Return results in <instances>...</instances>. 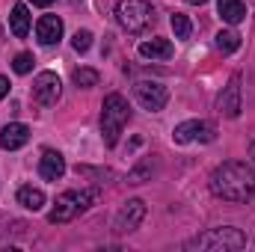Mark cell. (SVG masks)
I'll use <instances>...</instances> for the list:
<instances>
[{
    "instance_id": "8992f818",
    "label": "cell",
    "mask_w": 255,
    "mask_h": 252,
    "mask_svg": "<svg viewBox=\"0 0 255 252\" xmlns=\"http://www.w3.org/2000/svg\"><path fill=\"white\" fill-rule=\"evenodd\" d=\"M133 95H136V104H139L142 110H148V113L163 110L166 101H169V89H166L163 83H157V80H139V83L133 86Z\"/></svg>"
},
{
    "instance_id": "4fadbf2b",
    "label": "cell",
    "mask_w": 255,
    "mask_h": 252,
    "mask_svg": "<svg viewBox=\"0 0 255 252\" xmlns=\"http://www.w3.org/2000/svg\"><path fill=\"white\" fill-rule=\"evenodd\" d=\"M39 175L45 181H60L65 175V157L60 151H45L42 160H39Z\"/></svg>"
},
{
    "instance_id": "9c48e42d",
    "label": "cell",
    "mask_w": 255,
    "mask_h": 252,
    "mask_svg": "<svg viewBox=\"0 0 255 252\" xmlns=\"http://www.w3.org/2000/svg\"><path fill=\"white\" fill-rule=\"evenodd\" d=\"M217 110L226 119H238L241 116V74H232V80L226 83V89L217 98Z\"/></svg>"
},
{
    "instance_id": "2e32d148",
    "label": "cell",
    "mask_w": 255,
    "mask_h": 252,
    "mask_svg": "<svg viewBox=\"0 0 255 252\" xmlns=\"http://www.w3.org/2000/svg\"><path fill=\"white\" fill-rule=\"evenodd\" d=\"M217 12L226 24H241L247 18V6L244 0H217Z\"/></svg>"
},
{
    "instance_id": "9a60e30c",
    "label": "cell",
    "mask_w": 255,
    "mask_h": 252,
    "mask_svg": "<svg viewBox=\"0 0 255 252\" xmlns=\"http://www.w3.org/2000/svg\"><path fill=\"white\" fill-rule=\"evenodd\" d=\"M9 30H12V36H15V39H24V36L30 33V12H27V6H24V3H15V6H12Z\"/></svg>"
},
{
    "instance_id": "7402d4cb",
    "label": "cell",
    "mask_w": 255,
    "mask_h": 252,
    "mask_svg": "<svg viewBox=\"0 0 255 252\" xmlns=\"http://www.w3.org/2000/svg\"><path fill=\"white\" fill-rule=\"evenodd\" d=\"M12 68H15V74H27V71L33 68V54H27V51H24V54H18V57H15V63H12Z\"/></svg>"
},
{
    "instance_id": "3957f363",
    "label": "cell",
    "mask_w": 255,
    "mask_h": 252,
    "mask_svg": "<svg viewBox=\"0 0 255 252\" xmlns=\"http://www.w3.org/2000/svg\"><path fill=\"white\" fill-rule=\"evenodd\" d=\"M128 119H130V107H128L125 98L119 92L107 95L104 104H101V136H104V145L113 148L119 142V133L128 125Z\"/></svg>"
},
{
    "instance_id": "cb8c5ba5",
    "label": "cell",
    "mask_w": 255,
    "mask_h": 252,
    "mask_svg": "<svg viewBox=\"0 0 255 252\" xmlns=\"http://www.w3.org/2000/svg\"><path fill=\"white\" fill-rule=\"evenodd\" d=\"M30 3H33V6H51L54 0H30Z\"/></svg>"
},
{
    "instance_id": "52a82bcc",
    "label": "cell",
    "mask_w": 255,
    "mask_h": 252,
    "mask_svg": "<svg viewBox=\"0 0 255 252\" xmlns=\"http://www.w3.org/2000/svg\"><path fill=\"white\" fill-rule=\"evenodd\" d=\"M142 217H145V202H142V199H128L125 205L119 208L116 220H113V232H116V235H130V232H136L139 223H142Z\"/></svg>"
},
{
    "instance_id": "ffe728a7",
    "label": "cell",
    "mask_w": 255,
    "mask_h": 252,
    "mask_svg": "<svg viewBox=\"0 0 255 252\" xmlns=\"http://www.w3.org/2000/svg\"><path fill=\"white\" fill-rule=\"evenodd\" d=\"M169 24H172V30H175V39H190V18L187 15H181V12H175L172 18H169Z\"/></svg>"
},
{
    "instance_id": "7c38bea8",
    "label": "cell",
    "mask_w": 255,
    "mask_h": 252,
    "mask_svg": "<svg viewBox=\"0 0 255 252\" xmlns=\"http://www.w3.org/2000/svg\"><path fill=\"white\" fill-rule=\"evenodd\" d=\"M27 142H30V127L21 125V122H12L0 130V148H6V151H15Z\"/></svg>"
},
{
    "instance_id": "d6986e66",
    "label": "cell",
    "mask_w": 255,
    "mask_h": 252,
    "mask_svg": "<svg viewBox=\"0 0 255 252\" xmlns=\"http://www.w3.org/2000/svg\"><path fill=\"white\" fill-rule=\"evenodd\" d=\"M74 86H77V89L98 86V71H95V68H77V71H74Z\"/></svg>"
},
{
    "instance_id": "30bf717a",
    "label": "cell",
    "mask_w": 255,
    "mask_h": 252,
    "mask_svg": "<svg viewBox=\"0 0 255 252\" xmlns=\"http://www.w3.org/2000/svg\"><path fill=\"white\" fill-rule=\"evenodd\" d=\"M172 139L178 145H187V142H211L214 139V127L208 122H199V119H190V122H181V125L172 130Z\"/></svg>"
},
{
    "instance_id": "603a6c76",
    "label": "cell",
    "mask_w": 255,
    "mask_h": 252,
    "mask_svg": "<svg viewBox=\"0 0 255 252\" xmlns=\"http://www.w3.org/2000/svg\"><path fill=\"white\" fill-rule=\"evenodd\" d=\"M6 95H9V77H3V74H0V101H3Z\"/></svg>"
},
{
    "instance_id": "ba28073f",
    "label": "cell",
    "mask_w": 255,
    "mask_h": 252,
    "mask_svg": "<svg viewBox=\"0 0 255 252\" xmlns=\"http://www.w3.org/2000/svg\"><path fill=\"white\" fill-rule=\"evenodd\" d=\"M60 95H63V83H60V77H57L54 71L36 74V80H33V98H36L42 107H54V104L60 101Z\"/></svg>"
},
{
    "instance_id": "e0dca14e",
    "label": "cell",
    "mask_w": 255,
    "mask_h": 252,
    "mask_svg": "<svg viewBox=\"0 0 255 252\" xmlns=\"http://www.w3.org/2000/svg\"><path fill=\"white\" fill-rule=\"evenodd\" d=\"M18 205L27 211H42L45 208V193L39 187H21L18 190Z\"/></svg>"
},
{
    "instance_id": "44dd1931",
    "label": "cell",
    "mask_w": 255,
    "mask_h": 252,
    "mask_svg": "<svg viewBox=\"0 0 255 252\" xmlns=\"http://www.w3.org/2000/svg\"><path fill=\"white\" fill-rule=\"evenodd\" d=\"M71 48H74L77 54H86V51L92 48V33H89V30H77L74 39H71Z\"/></svg>"
},
{
    "instance_id": "ac0fdd59",
    "label": "cell",
    "mask_w": 255,
    "mask_h": 252,
    "mask_svg": "<svg viewBox=\"0 0 255 252\" xmlns=\"http://www.w3.org/2000/svg\"><path fill=\"white\" fill-rule=\"evenodd\" d=\"M241 48V36L235 30H220L217 33V51L220 54H235Z\"/></svg>"
},
{
    "instance_id": "5b68a950",
    "label": "cell",
    "mask_w": 255,
    "mask_h": 252,
    "mask_svg": "<svg viewBox=\"0 0 255 252\" xmlns=\"http://www.w3.org/2000/svg\"><path fill=\"white\" fill-rule=\"evenodd\" d=\"M116 21L128 33H142L154 21V9L145 0H122L116 6Z\"/></svg>"
},
{
    "instance_id": "6da1fadb",
    "label": "cell",
    "mask_w": 255,
    "mask_h": 252,
    "mask_svg": "<svg viewBox=\"0 0 255 252\" xmlns=\"http://www.w3.org/2000/svg\"><path fill=\"white\" fill-rule=\"evenodd\" d=\"M211 193L226 202H250L255 196V169L244 160H226L211 172Z\"/></svg>"
},
{
    "instance_id": "8fae6325",
    "label": "cell",
    "mask_w": 255,
    "mask_h": 252,
    "mask_svg": "<svg viewBox=\"0 0 255 252\" xmlns=\"http://www.w3.org/2000/svg\"><path fill=\"white\" fill-rule=\"evenodd\" d=\"M36 39L42 45H57L63 39V21L57 15H42L36 24Z\"/></svg>"
},
{
    "instance_id": "d4e9b609",
    "label": "cell",
    "mask_w": 255,
    "mask_h": 252,
    "mask_svg": "<svg viewBox=\"0 0 255 252\" xmlns=\"http://www.w3.org/2000/svg\"><path fill=\"white\" fill-rule=\"evenodd\" d=\"M250 157H253V163H255V139L250 142Z\"/></svg>"
},
{
    "instance_id": "484cf974",
    "label": "cell",
    "mask_w": 255,
    "mask_h": 252,
    "mask_svg": "<svg viewBox=\"0 0 255 252\" xmlns=\"http://www.w3.org/2000/svg\"><path fill=\"white\" fill-rule=\"evenodd\" d=\"M187 3H193V6H202V3H208V0H187Z\"/></svg>"
},
{
    "instance_id": "7a4b0ae2",
    "label": "cell",
    "mask_w": 255,
    "mask_h": 252,
    "mask_svg": "<svg viewBox=\"0 0 255 252\" xmlns=\"http://www.w3.org/2000/svg\"><path fill=\"white\" fill-rule=\"evenodd\" d=\"M98 196H101V190L98 187H83V190H65L63 196L57 199V205L51 208V214H48V223H68V220H74V217H80V214H86L95 202H98Z\"/></svg>"
},
{
    "instance_id": "277c9868",
    "label": "cell",
    "mask_w": 255,
    "mask_h": 252,
    "mask_svg": "<svg viewBox=\"0 0 255 252\" xmlns=\"http://www.w3.org/2000/svg\"><path fill=\"white\" fill-rule=\"evenodd\" d=\"M247 247V235L241 229L232 226H220V229H208L205 235L193 238L184 244V250H208V252H226V250H244Z\"/></svg>"
},
{
    "instance_id": "5bb4252c",
    "label": "cell",
    "mask_w": 255,
    "mask_h": 252,
    "mask_svg": "<svg viewBox=\"0 0 255 252\" xmlns=\"http://www.w3.org/2000/svg\"><path fill=\"white\" fill-rule=\"evenodd\" d=\"M139 57L145 60H169L172 57V42L169 39H148L139 45Z\"/></svg>"
}]
</instances>
